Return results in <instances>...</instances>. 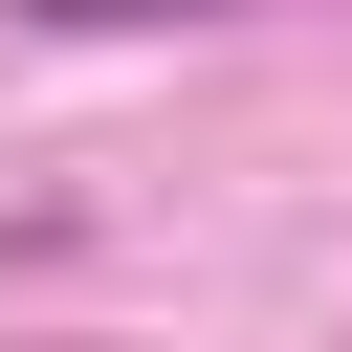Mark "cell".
I'll return each instance as SVG.
<instances>
[{
	"instance_id": "obj_1",
	"label": "cell",
	"mask_w": 352,
	"mask_h": 352,
	"mask_svg": "<svg viewBox=\"0 0 352 352\" xmlns=\"http://www.w3.org/2000/svg\"><path fill=\"white\" fill-rule=\"evenodd\" d=\"M22 22H66V44H132V22H264V0H22Z\"/></svg>"
}]
</instances>
